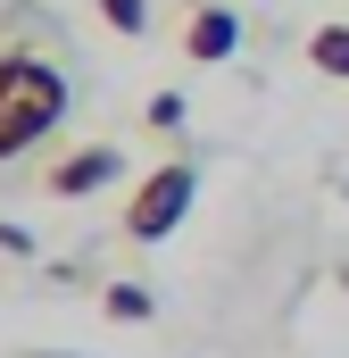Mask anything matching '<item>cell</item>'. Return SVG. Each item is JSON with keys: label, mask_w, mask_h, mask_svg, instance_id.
<instances>
[{"label": "cell", "mask_w": 349, "mask_h": 358, "mask_svg": "<svg viewBox=\"0 0 349 358\" xmlns=\"http://www.w3.org/2000/svg\"><path fill=\"white\" fill-rule=\"evenodd\" d=\"M75 108V76L59 59V25L25 0L0 8V167L42 150Z\"/></svg>", "instance_id": "6da1fadb"}, {"label": "cell", "mask_w": 349, "mask_h": 358, "mask_svg": "<svg viewBox=\"0 0 349 358\" xmlns=\"http://www.w3.org/2000/svg\"><path fill=\"white\" fill-rule=\"evenodd\" d=\"M191 192H200V167L191 159H158L133 183V200H125V242H167L183 225V208H191Z\"/></svg>", "instance_id": "7a4b0ae2"}, {"label": "cell", "mask_w": 349, "mask_h": 358, "mask_svg": "<svg viewBox=\"0 0 349 358\" xmlns=\"http://www.w3.org/2000/svg\"><path fill=\"white\" fill-rule=\"evenodd\" d=\"M125 176V150L117 142H84V150H67L59 167H42V192L50 200H91L100 183H117Z\"/></svg>", "instance_id": "3957f363"}, {"label": "cell", "mask_w": 349, "mask_h": 358, "mask_svg": "<svg viewBox=\"0 0 349 358\" xmlns=\"http://www.w3.org/2000/svg\"><path fill=\"white\" fill-rule=\"evenodd\" d=\"M233 50H242V17H233V8H216V0H200V8H191V25H183V59L216 67V59H233Z\"/></svg>", "instance_id": "277c9868"}, {"label": "cell", "mask_w": 349, "mask_h": 358, "mask_svg": "<svg viewBox=\"0 0 349 358\" xmlns=\"http://www.w3.org/2000/svg\"><path fill=\"white\" fill-rule=\"evenodd\" d=\"M308 67L333 76V84H349V25H316L308 34Z\"/></svg>", "instance_id": "5b68a950"}, {"label": "cell", "mask_w": 349, "mask_h": 358, "mask_svg": "<svg viewBox=\"0 0 349 358\" xmlns=\"http://www.w3.org/2000/svg\"><path fill=\"white\" fill-rule=\"evenodd\" d=\"M100 308H108L117 325H142L158 300H150V283H108V292H100Z\"/></svg>", "instance_id": "8992f818"}, {"label": "cell", "mask_w": 349, "mask_h": 358, "mask_svg": "<svg viewBox=\"0 0 349 358\" xmlns=\"http://www.w3.org/2000/svg\"><path fill=\"white\" fill-rule=\"evenodd\" d=\"M100 25L108 34H142L150 25V0H100Z\"/></svg>", "instance_id": "52a82bcc"}, {"label": "cell", "mask_w": 349, "mask_h": 358, "mask_svg": "<svg viewBox=\"0 0 349 358\" xmlns=\"http://www.w3.org/2000/svg\"><path fill=\"white\" fill-rule=\"evenodd\" d=\"M150 125H158V134L183 125V92H158V100H150Z\"/></svg>", "instance_id": "ba28073f"}]
</instances>
